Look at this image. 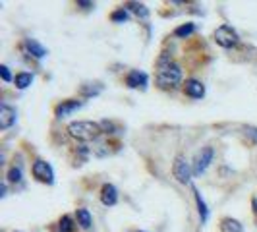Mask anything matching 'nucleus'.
I'll return each mask as SVG.
<instances>
[{
	"mask_svg": "<svg viewBox=\"0 0 257 232\" xmlns=\"http://www.w3.org/2000/svg\"><path fill=\"white\" fill-rule=\"evenodd\" d=\"M215 41H217V45L222 47V49H232V47H236L238 45V33H236V29L230 26H220L217 27V31H215Z\"/></svg>",
	"mask_w": 257,
	"mask_h": 232,
	"instance_id": "7ed1b4c3",
	"label": "nucleus"
},
{
	"mask_svg": "<svg viewBox=\"0 0 257 232\" xmlns=\"http://www.w3.org/2000/svg\"><path fill=\"white\" fill-rule=\"evenodd\" d=\"M16 118H18V112H16L14 106H10V104L6 103L0 104V128L2 130L12 128L14 124H16Z\"/></svg>",
	"mask_w": 257,
	"mask_h": 232,
	"instance_id": "0eeeda50",
	"label": "nucleus"
},
{
	"mask_svg": "<svg viewBox=\"0 0 257 232\" xmlns=\"http://www.w3.org/2000/svg\"><path fill=\"white\" fill-rule=\"evenodd\" d=\"M77 6H81V8H85V10L95 8V4H93V2H83V0H77Z\"/></svg>",
	"mask_w": 257,
	"mask_h": 232,
	"instance_id": "a878e982",
	"label": "nucleus"
},
{
	"mask_svg": "<svg viewBox=\"0 0 257 232\" xmlns=\"http://www.w3.org/2000/svg\"><path fill=\"white\" fill-rule=\"evenodd\" d=\"M8 182L12 184H20L22 182V168L20 167H12L8 170Z\"/></svg>",
	"mask_w": 257,
	"mask_h": 232,
	"instance_id": "412c9836",
	"label": "nucleus"
},
{
	"mask_svg": "<svg viewBox=\"0 0 257 232\" xmlns=\"http://www.w3.org/2000/svg\"><path fill=\"white\" fill-rule=\"evenodd\" d=\"M182 81V68L178 64H168L165 68H159L157 74V85L161 89H172Z\"/></svg>",
	"mask_w": 257,
	"mask_h": 232,
	"instance_id": "f03ea898",
	"label": "nucleus"
},
{
	"mask_svg": "<svg viewBox=\"0 0 257 232\" xmlns=\"http://www.w3.org/2000/svg\"><path fill=\"white\" fill-rule=\"evenodd\" d=\"M0 76L4 81H12V74H10V68L8 66H0Z\"/></svg>",
	"mask_w": 257,
	"mask_h": 232,
	"instance_id": "b1692460",
	"label": "nucleus"
},
{
	"mask_svg": "<svg viewBox=\"0 0 257 232\" xmlns=\"http://www.w3.org/2000/svg\"><path fill=\"white\" fill-rule=\"evenodd\" d=\"M101 130H103V132H106V134H112L114 124H112V122H108V120H103V122H101Z\"/></svg>",
	"mask_w": 257,
	"mask_h": 232,
	"instance_id": "393cba45",
	"label": "nucleus"
},
{
	"mask_svg": "<svg viewBox=\"0 0 257 232\" xmlns=\"http://www.w3.org/2000/svg\"><path fill=\"white\" fill-rule=\"evenodd\" d=\"M193 31H195V26H193V24H184V26L174 29V35L180 39H186V37H190Z\"/></svg>",
	"mask_w": 257,
	"mask_h": 232,
	"instance_id": "a211bd4d",
	"label": "nucleus"
},
{
	"mask_svg": "<svg viewBox=\"0 0 257 232\" xmlns=\"http://www.w3.org/2000/svg\"><path fill=\"white\" fill-rule=\"evenodd\" d=\"M16 87L18 89H27L31 83H33V74H29V72H22V74H18L16 76Z\"/></svg>",
	"mask_w": 257,
	"mask_h": 232,
	"instance_id": "f3484780",
	"label": "nucleus"
},
{
	"mask_svg": "<svg viewBox=\"0 0 257 232\" xmlns=\"http://www.w3.org/2000/svg\"><path fill=\"white\" fill-rule=\"evenodd\" d=\"M76 217H77V224H79L83 230H89L91 224H93V217H91L89 209L79 207V209L76 211Z\"/></svg>",
	"mask_w": 257,
	"mask_h": 232,
	"instance_id": "f8f14e48",
	"label": "nucleus"
},
{
	"mask_svg": "<svg viewBox=\"0 0 257 232\" xmlns=\"http://www.w3.org/2000/svg\"><path fill=\"white\" fill-rule=\"evenodd\" d=\"M58 230L60 232H74V220H72V217L64 215V217L60 219V222H58Z\"/></svg>",
	"mask_w": 257,
	"mask_h": 232,
	"instance_id": "aec40b11",
	"label": "nucleus"
},
{
	"mask_svg": "<svg viewBox=\"0 0 257 232\" xmlns=\"http://www.w3.org/2000/svg\"><path fill=\"white\" fill-rule=\"evenodd\" d=\"M33 176L39 182H43V184H52L54 182V170H52V167L47 161L39 159V161L33 163Z\"/></svg>",
	"mask_w": 257,
	"mask_h": 232,
	"instance_id": "423d86ee",
	"label": "nucleus"
},
{
	"mask_svg": "<svg viewBox=\"0 0 257 232\" xmlns=\"http://www.w3.org/2000/svg\"><path fill=\"white\" fill-rule=\"evenodd\" d=\"M124 8H126V10H132L136 16H140L142 20L149 18V10H147V6H145V4H140V2H128Z\"/></svg>",
	"mask_w": 257,
	"mask_h": 232,
	"instance_id": "dca6fc26",
	"label": "nucleus"
},
{
	"mask_svg": "<svg viewBox=\"0 0 257 232\" xmlns=\"http://www.w3.org/2000/svg\"><path fill=\"white\" fill-rule=\"evenodd\" d=\"M244 136L247 138V140H251L253 143H257V128H255V126H245Z\"/></svg>",
	"mask_w": 257,
	"mask_h": 232,
	"instance_id": "4be33fe9",
	"label": "nucleus"
},
{
	"mask_svg": "<svg viewBox=\"0 0 257 232\" xmlns=\"http://www.w3.org/2000/svg\"><path fill=\"white\" fill-rule=\"evenodd\" d=\"M140 232H142V230H140Z\"/></svg>",
	"mask_w": 257,
	"mask_h": 232,
	"instance_id": "c85d7f7f",
	"label": "nucleus"
},
{
	"mask_svg": "<svg viewBox=\"0 0 257 232\" xmlns=\"http://www.w3.org/2000/svg\"><path fill=\"white\" fill-rule=\"evenodd\" d=\"M213 157H215V149L213 147H203L199 153L195 155V159H193V176H199V174H203L207 170V167L213 163Z\"/></svg>",
	"mask_w": 257,
	"mask_h": 232,
	"instance_id": "20e7f679",
	"label": "nucleus"
},
{
	"mask_svg": "<svg viewBox=\"0 0 257 232\" xmlns=\"http://www.w3.org/2000/svg\"><path fill=\"white\" fill-rule=\"evenodd\" d=\"M101 201L106 207H112L118 203V192H116V188L112 184H104L103 186V190H101Z\"/></svg>",
	"mask_w": 257,
	"mask_h": 232,
	"instance_id": "9b49d317",
	"label": "nucleus"
},
{
	"mask_svg": "<svg viewBox=\"0 0 257 232\" xmlns=\"http://www.w3.org/2000/svg\"><path fill=\"white\" fill-rule=\"evenodd\" d=\"M193 195H195V203H197V211H199V219H201V224H205L207 219H209V209H207V203L203 201L199 190L193 186Z\"/></svg>",
	"mask_w": 257,
	"mask_h": 232,
	"instance_id": "ddd939ff",
	"label": "nucleus"
},
{
	"mask_svg": "<svg viewBox=\"0 0 257 232\" xmlns=\"http://www.w3.org/2000/svg\"><path fill=\"white\" fill-rule=\"evenodd\" d=\"M81 93H83L85 97H91V95H99V93H101V85H99V87H81Z\"/></svg>",
	"mask_w": 257,
	"mask_h": 232,
	"instance_id": "5701e85b",
	"label": "nucleus"
},
{
	"mask_svg": "<svg viewBox=\"0 0 257 232\" xmlns=\"http://www.w3.org/2000/svg\"><path fill=\"white\" fill-rule=\"evenodd\" d=\"M8 192V186H6V182H2V186H0V197H4Z\"/></svg>",
	"mask_w": 257,
	"mask_h": 232,
	"instance_id": "bb28decb",
	"label": "nucleus"
},
{
	"mask_svg": "<svg viewBox=\"0 0 257 232\" xmlns=\"http://www.w3.org/2000/svg\"><path fill=\"white\" fill-rule=\"evenodd\" d=\"M184 91H186V95L192 97V99H201V97L205 95L203 83L197 81V79H188V81L184 83Z\"/></svg>",
	"mask_w": 257,
	"mask_h": 232,
	"instance_id": "9d476101",
	"label": "nucleus"
},
{
	"mask_svg": "<svg viewBox=\"0 0 257 232\" xmlns=\"http://www.w3.org/2000/svg\"><path fill=\"white\" fill-rule=\"evenodd\" d=\"M110 20H112L114 24H124V22H128V20H130V14H128V10H126V8H118V10H114V12H112Z\"/></svg>",
	"mask_w": 257,
	"mask_h": 232,
	"instance_id": "6ab92c4d",
	"label": "nucleus"
},
{
	"mask_svg": "<svg viewBox=\"0 0 257 232\" xmlns=\"http://www.w3.org/2000/svg\"><path fill=\"white\" fill-rule=\"evenodd\" d=\"M172 174H174V178L180 182V184H190V180H192L193 170L190 168L188 161H186V159H184L182 155H178V157H176V161H174V167H172Z\"/></svg>",
	"mask_w": 257,
	"mask_h": 232,
	"instance_id": "39448f33",
	"label": "nucleus"
},
{
	"mask_svg": "<svg viewBox=\"0 0 257 232\" xmlns=\"http://www.w3.org/2000/svg\"><path fill=\"white\" fill-rule=\"evenodd\" d=\"M220 232H242V224L232 217H224L220 220Z\"/></svg>",
	"mask_w": 257,
	"mask_h": 232,
	"instance_id": "2eb2a0df",
	"label": "nucleus"
},
{
	"mask_svg": "<svg viewBox=\"0 0 257 232\" xmlns=\"http://www.w3.org/2000/svg\"><path fill=\"white\" fill-rule=\"evenodd\" d=\"M26 47H27V51L31 52L35 58H43V56H47V49H45L41 43H37L35 39H26Z\"/></svg>",
	"mask_w": 257,
	"mask_h": 232,
	"instance_id": "4468645a",
	"label": "nucleus"
},
{
	"mask_svg": "<svg viewBox=\"0 0 257 232\" xmlns=\"http://www.w3.org/2000/svg\"><path fill=\"white\" fill-rule=\"evenodd\" d=\"M81 106H83L81 101L68 99V101H62L60 104H56V108H54V116H56V118H66V116H70L72 112H76L77 108H81Z\"/></svg>",
	"mask_w": 257,
	"mask_h": 232,
	"instance_id": "1a4fd4ad",
	"label": "nucleus"
},
{
	"mask_svg": "<svg viewBox=\"0 0 257 232\" xmlns=\"http://www.w3.org/2000/svg\"><path fill=\"white\" fill-rule=\"evenodd\" d=\"M251 203H253V213H257V199H255V197L251 199Z\"/></svg>",
	"mask_w": 257,
	"mask_h": 232,
	"instance_id": "cd10ccee",
	"label": "nucleus"
},
{
	"mask_svg": "<svg viewBox=\"0 0 257 232\" xmlns=\"http://www.w3.org/2000/svg\"><path fill=\"white\" fill-rule=\"evenodd\" d=\"M68 134L74 138V140H79V142H93L97 140L103 130H101V124L99 122H91V120H77V122H72L68 126Z\"/></svg>",
	"mask_w": 257,
	"mask_h": 232,
	"instance_id": "f257e3e1",
	"label": "nucleus"
},
{
	"mask_svg": "<svg viewBox=\"0 0 257 232\" xmlns=\"http://www.w3.org/2000/svg\"><path fill=\"white\" fill-rule=\"evenodd\" d=\"M147 81H149V77L142 70H132L128 76H126V85L132 87V89H145L147 87Z\"/></svg>",
	"mask_w": 257,
	"mask_h": 232,
	"instance_id": "6e6552de",
	"label": "nucleus"
}]
</instances>
